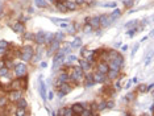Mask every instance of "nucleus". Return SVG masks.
<instances>
[{
    "mask_svg": "<svg viewBox=\"0 0 154 116\" xmlns=\"http://www.w3.org/2000/svg\"><path fill=\"white\" fill-rule=\"evenodd\" d=\"M69 79H73L74 82H82L84 79V73L83 70L80 69L79 66H75L74 69H73V73H71V75H69Z\"/></svg>",
    "mask_w": 154,
    "mask_h": 116,
    "instance_id": "1",
    "label": "nucleus"
},
{
    "mask_svg": "<svg viewBox=\"0 0 154 116\" xmlns=\"http://www.w3.org/2000/svg\"><path fill=\"white\" fill-rule=\"evenodd\" d=\"M33 47L31 46H24L21 49V53H20V57H21L22 61H31L32 58H33Z\"/></svg>",
    "mask_w": 154,
    "mask_h": 116,
    "instance_id": "2",
    "label": "nucleus"
},
{
    "mask_svg": "<svg viewBox=\"0 0 154 116\" xmlns=\"http://www.w3.org/2000/svg\"><path fill=\"white\" fill-rule=\"evenodd\" d=\"M65 54L62 53V52H58L57 53V56L54 57V61H53V70L56 71V70H58L59 69V66L63 63V61H65Z\"/></svg>",
    "mask_w": 154,
    "mask_h": 116,
    "instance_id": "3",
    "label": "nucleus"
},
{
    "mask_svg": "<svg viewBox=\"0 0 154 116\" xmlns=\"http://www.w3.org/2000/svg\"><path fill=\"white\" fill-rule=\"evenodd\" d=\"M71 90H73V87L69 85L67 82H66V83H61V85L58 86V96H59V98L65 96V95L69 94Z\"/></svg>",
    "mask_w": 154,
    "mask_h": 116,
    "instance_id": "4",
    "label": "nucleus"
},
{
    "mask_svg": "<svg viewBox=\"0 0 154 116\" xmlns=\"http://www.w3.org/2000/svg\"><path fill=\"white\" fill-rule=\"evenodd\" d=\"M15 73L19 78H22V77L26 75V66L24 63H19V65H15Z\"/></svg>",
    "mask_w": 154,
    "mask_h": 116,
    "instance_id": "5",
    "label": "nucleus"
},
{
    "mask_svg": "<svg viewBox=\"0 0 154 116\" xmlns=\"http://www.w3.org/2000/svg\"><path fill=\"white\" fill-rule=\"evenodd\" d=\"M21 98V91L19 90H11L9 94H8V99L11 102H17Z\"/></svg>",
    "mask_w": 154,
    "mask_h": 116,
    "instance_id": "6",
    "label": "nucleus"
},
{
    "mask_svg": "<svg viewBox=\"0 0 154 116\" xmlns=\"http://www.w3.org/2000/svg\"><path fill=\"white\" fill-rule=\"evenodd\" d=\"M87 21H90V26L92 29H98L100 26V17L99 16H94V17H90Z\"/></svg>",
    "mask_w": 154,
    "mask_h": 116,
    "instance_id": "7",
    "label": "nucleus"
},
{
    "mask_svg": "<svg viewBox=\"0 0 154 116\" xmlns=\"http://www.w3.org/2000/svg\"><path fill=\"white\" fill-rule=\"evenodd\" d=\"M63 5H65L66 11H75L78 8V5L74 1H70V0H63Z\"/></svg>",
    "mask_w": 154,
    "mask_h": 116,
    "instance_id": "8",
    "label": "nucleus"
},
{
    "mask_svg": "<svg viewBox=\"0 0 154 116\" xmlns=\"http://www.w3.org/2000/svg\"><path fill=\"white\" fill-rule=\"evenodd\" d=\"M38 83H40V94H41V98H42L43 100L46 99V86H45V83H43V81L40 78V81H38Z\"/></svg>",
    "mask_w": 154,
    "mask_h": 116,
    "instance_id": "9",
    "label": "nucleus"
},
{
    "mask_svg": "<svg viewBox=\"0 0 154 116\" xmlns=\"http://www.w3.org/2000/svg\"><path fill=\"white\" fill-rule=\"evenodd\" d=\"M71 110L74 111V113H77V115H80V113L83 112L84 107H83V104H82V103H75L74 106L71 107Z\"/></svg>",
    "mask_w": 154,
    "mask_h": 116,
    "instance_id": "10",
    "label": "nucleus"
},
{
    "mask_svg": "<svg viewBox=\"0 0 154 116\" xmlns=\"http://www.w3.org/2000/svg\"><path fill=\"white\" fill-rule=\"evenodd\" d=\"M111 20H109V17L108 16H102L100 17V26H103V28H107V26L111 25Z\"/></svg>",
    "mask_w": 154,
    "mask_h": 116,
    "instance_id": "11",
    "label": "nucleus"
},
{
    "mask_svg": "<svg viewBox=\"0 0 154 116\" xmlns=\"http://www.w3.org/2000/svg\"><path fill=\"white\" fill-rule=\"evenodd\" d=\"M98 69H99L98 70L99 73H102V74H104V75H105V74L108 73V70H109V67H108V65L105 62H100L98 65Z\"/></svg>",
    "mask_w": 154,
    "mask_h": 116,
    "instance_id": "12",
    "label": "nucleus"
},
{
    "mask_svg": "<svg viewBox=\"0 0 154 116\" xmlns=\"http://www.w3.org/2000/svg\"><path fill=\"white\" fill-rule=\"evenodd\" d=\"M12 29L16 32V33H20V35L25 32V28H24V25H22L21 22H16V24H13Z\"/></svg>",
    "mask_w": 154,
    "mask_h": 116,
    "instance_id": "13",
    "label": "nucleus"
},
{
    "mask_svg": "<svg viewBox=\"0 0 154 116\" xmlns=\"http://www.w3.org/2000/svg\"><path fill=\"white\" fill-rule=\"evenodd\" d=\"M50 47H49V54H53L54 53V52H57L58 50V46H59V41H52V42H50Z\"/></svg>",
    "mask_w": 154,
    "mask_h": 116,
    "instance_id": "14",
    "label": "nucleus"
},
{
    "mask_svg": "<svg viewBox=\"0 0 154 116\" xmlns=\"http://www.w3.org/2000/svg\"><path fill=\"white\" fill-rule=\"evenodd\" d=\"M34 41H36L37 44H45V33H43V32L37 33V35L34 36Z\"/></svg>",
    "mask_w": 154,
    "mask_h": 116,
    "instance_id": "15",
    "label": "nucleus"
},
{
    "mask_svg": "<svg viewBox=\"0 0 154 116\" xmlns=\"http://www.w3.org/2000/svg\"><path fill=\"white\" fill-rule=\"evenodd\" d=\"M69 81V74L65 71H62V74L58 77V82H57V85H61V83H66V82Z\"/></svg>",
    "mask_w": 154,
    "mask_h": 116,
    "instance_id": "16",
    "label": "nucleus"
},
{
    "mask_svg": "<svg viewBox=\"0 0 154 116\" xmlns=\"http://www.w3.org/2000/svg\"><path fill=\"white\" fill-rule=\"evenodd\" d=\"M80 45H82V38H80V37H75V40L70 44V47H71V49H77V47H79Z\"/></svg>",
    "mask_w": 154,
    "mask_h": 116,
    "instance_id": "17",
    "label": "nucleus"
},
{
    "mask_svg": "<svg viewBox=\"0 0 154 116\" xmlns=\"http://www.w3.org/2000/svg\"><path fill=\"white\" fill-rule=\"evenodd\" d=\"M94 79H95V82H99V83H102V82L105 81V75L104 74H102V73H95V75L92 77Z\"/></svg>",
    "mask_w": 154,
    "mask_h": 116,
    "instance_id": "18",
    "label": "nucleus"
},
{
    "mask_svg": "<svg viewBox=\"0 0 154 116\" xmlns=\"http://www.w3.org/2000/svg\"><path fill=\"white\" fill-rule=\"evenodd\" d=\"M120 15H121L120 9H115L113 12L111 13V15L108 16V17H109V20H111V21H115V20H117L119 17H120Z\"/></svg>",
    "mask_w": 154,
    "mask_h": 116,
    "instance_id": "19",
    "label": "nucleus"
},
{
    "mask_svg": "<svg viewBox=\"0 0 154 116\" xmlns=\"http://www.w3.org/2000/svg\"><path fill=\"white\" fill-rule=\"evenodd\" d=\"M79 65H80L79 67H80L82 70H90V63L87 62L86 60H80V61H79Z\"/></svg>",
    "mask_w": 154,
    "mask_h": 116,
    "instance_id": "20",
    "label": "nucleus"
},
{
    "mask_svg": "<svg viewBox=\"0 0 154 116\" xmlns=\"http://www.w3.org/2000/svg\"><path fill=\"white\" fill-rule=\"evenodd\" d=\"M52 41H54V33H45V44L49 45Z\"/></svg>",
    "mask_w": 154,
    "mask_h": 116,
    "instance_id": "21",
    "label": "nucleus"
},
{
    "mask_svg": "<svg viewBox=\"0 0 154 116\" xmlns=\"http://www.w3.org/2000/svg\"><path fill=\"white\" fill-rule=\"evenodd\" d=\"M36 5L40 7V8H46V1L45 0H34Z\"/></svg>",
    "mask_w": 154,
    "mask_h": 116,
    "instance_id": "22",
    "label": "nucleus"
},
{
    "mask_svg": "<svg viewBox=\"0 0 154 116\" xmlns=\"http://www.w3.org/2000/svg\"><path fill=\"white\" fill-rule=\"evenodd\" d=\"M17 107H19V108H25V107H26V102H25V99L20 98L19 100H17Z\"/></svg>",
    "mask_w": 154,
    "mask_h": 116,
    "instance_id": "23",
    "label": "nucleus"
},
{
    "mask_svg": "<svg viewBox=\"0 0 154 116\" xmlns=\"http://www.w3.org/2000/svg\"><path fill=\"white\" fill-rule=\"evenodd\" d=\"M108 77H109V79H115L117 78V75H119V73L117 71H113V70H108Z\"/></svg>",
    "mask_w": 154,
    "mask_h": 116,
    "instance_id": "24",
    "label": "nucleus"
},
{
    "mask_svg": "<svg viewBox=\"0 0 154 116\" xmlns=\"http://www.w3.org/2000/svg\"><path fill=\"white\" fill-rule=\"evenodd\" d=\"M63 116H75V113L71 108H65L63 110Z\"/></svg>",
    "mask_w": 154,
    "mask_h": 116,
    "instance_id": "25",
    "label": "nucleus"
},
{
    "mask_svg": "<svg viewBox=\"0 0 154 116\" xmlns=\"http://www.w3.org/2000/svg\"><path fill=\"white\" fill-rule=\"evenodd\" d=\"M63 37H65V35H63V33H61V32L54 33V40H56V41H59V42H61V41L63 40Z\"/></svg>",
    "mask_w": 154,
    "mask_h": 116,
    "instance_id": "26",
    "label": "nucleus"
},
{
    "mask_svg": "<svg viewBox=\"0 0 154 116\" xmlns=\"http://www.w3.org/2000/svg\"><path fill=\"white\" fill-rule=\"evenodd\" d=\"M8 74H9V69H8V67H5V66H4V67H1V69H0V77L8 75Z\"/></svg>",
    "mask_w": 154,
    "mask_h": 116,
    "instance_id": "27",
    "label": "nucleus"
},
{
    "mask_svg": "<svg viewBox=\"0 0 154 116\" xmlns=\"http://www.w3.org/2000/svg\"><path fill=\"white\" fill-rule=\"evenodd\" d=\"M15 115L16 116H25V108H17Z\"/></svg>",
    "mask_w": 154,
    "mask_h": 116,
    "instance_id": "28",
    "label": "nucleus"
},
{
    "mask_svg": "<svg viewBox=\"0 0 154 116\" xmlns=\"http://www.w3.org/2000/svg\"><path fill=\"white\" fill-rule=\"evenodd\" d=\"M8 46H9V44H8L7 41H4V40L0 41V49H3V50H5V49H7Z\"/></svg>",
    "mask_w": 154,
    "mask_h": 116,
    "instance_id": "29",
    "label": "nucleus"
},
{
    "mask_svg": "<svg viewBox=\"0 0 154 116\" xmlns=\"http://www.w3.org/2000/svg\"><path fill=\"white\" fill-rule=\"evenodd\" d=\"M80 116H92V111H90V110H83V112L80 113Z\"/></svg>",
    "mask_w": 154,
    "mask_h": 116,
    "instance_id": "30",
    "label": "nucleus"
},
{
    "mask_svg": "<svg viewBox=\"0 0 154 116\" xmlns=\"http://www.w3.org/2000/svg\"><path fill=\"white\" fill-rule=\"evenodd\" d=\"M103 7H107V8H116V3L112 1V3H105Z\"/></svg>",
    "mask_w": 154,
    "mask_h": 116,
    "instance_id": "31",
    "label": "nucleus"
},
{
    "mask_svg": "<svg viewBox=\"0 0 154 116\" xmlns=\"http://www.w3.org/2000/svg\"><path fill=\"white\" fill-rule=\"evenodd\" d=\"M75 60H77V57H75V56H69V57H67V63L75 62Z\"/></svg>",
    "mask_w": 154,
    "mask_h": 116,
    "instance_id": "32",
    "label": "nucleus"
},
{
    "mask_svg": "<svg viewBox=\"0 0 154 116\" xmlns=\"http://www.w3.org/2000/svg\"><path fill=\"white\" fill-rule=\"evenodd\" d=\"M124 4H125L126 7H132L133 4H134V1H133V0H125V1H124Z\"/></svg>",
    "mask_w": 154,
    "mask_h": 116,
    "instance_id": "33",
    "label": "nucleus"
},
{
    "mask_svg": "<svg viewBox=\"0 0 154 116\" xmlns=\"http://www.w3.org/2000/svg\"><path fill=\"white\" fill-rule=\"evenodd\" d=\"M105 107H107V104H105V102H102V103L99 104V111H102V110H104Z\"/></svg>",
    "mask_w": 154,
    "mask_h": 116,
    "instance_id": "34",
    "label": "nucleus"
},
{
    "mask_svg": "<svg viewBox=\"0 0 154 116\" xmlns=\"http://www.w3.org/2000/svg\"><path fill=\"white\" fill-rule=\"evenodd\" d=\"M94 29L91 28L90 25H86V28H84V33H90V32H92Z\"/></svg>",
    "mask_w": 154,
    "mask_h": 116,
    "instance_id": "35",
    "label": "nucleus"
},
{
    "mask_svg": "<svg viewBox=\"0 0 154 116\" xmlns=\"http://www.w3.org/2000/svg\"><path fill=\"white\" fill-rule=\"evenodd\" d=\"M12 66H13L12 61H5V67H8V69H11Z\"/></svg>",
    "mask_w": 154,
    "mask_h": 116,
    "instance_id": "36",
    "label": "nucleus"
},
{
    "mask_svg": "<svg viewBox=\"0 0 154 116\" xmlns=\"http://www.w3.org/2000/svg\"><path fill=\"white\" fill-rule=\"evenodd\" d=\"M25 40H34V36L32 35V33H29V35H25Z\"/></svg>",
    "mask_w": 154,
    "mask_h": 116,
    "instance_id": "37",
    "label": "nucleus"
},
{
    "mask_svg": "<svg viewBox=\"0 0 154 116\" xmlns=\"http://www.w3.org/2000/svg\"><path fill=\"white\" fill-rule=\"evenodd\" d=\"M134 24H136V21H134V20H133V21L126 22V24H125V28H130V25H134Z\"/></svg>",
    "mask_w": 154,
    "mask_h": 116,
    "instance_id": "38",
    "label": "nucleus"
},
{
    "mask_svg": "<svg viewBox=\"0 0 154 116\" xmlns=\"http://www.w3.org/2000/svg\"><path fill=\"white\" fill-rule=\"evenodd\" d=\"M7 104V99H4V98H0V106H5Z\"/></svg>",
    "mask_w": 154,
    "mask_h": 116,
    "instance_id": "39",
    "label": "nucleus"
},
{
    "mask_svg": "<svg viewBox=\"0 0 154 116\" xmlns=\"http://www.w3.org/2000/svg\"><path fill=\"white\" fill-rule=\"evenodd\" d=\"M138 90L141 91V92H144V91H146V86H145V85H141V86L138 87Z\"/></svg>",
    "mask_w": 154,
    "mask_h": 116,
    "instance_id": "40",
    "label": "nucleus"
},
{
    "mask_svg": "<svg viewBox=\"0 0 154 116\" xmlns=\"http://www.w3.org/2000/svg\"><path fill=\"white\" fill-rule=\"evenodd\" d=\"M53 96H54V94H53L52 91H50L49 94H47V98H49V100H52V99H53Z\"/></svg>",
    "mask_w": 154,
    "mask_h": 116,
    "instance_id": "41",
    "label": "nucleus"
},
{
    "mask_svg": "<svg viewBox=\"0 0 154 116\" xmlns=\"http://www.w3.org/2000/svg\"><path fill=\"white\" fill-rule=\"evenodd\" d=\"M84 1L83 0H75V4H77V5H79V4H83Z\"/></svg>",
    "mask_w": 154,
    "mask_h": 116,
    "instance_id": "42",
    "label": "nucleus"
},
{
    "mask_svg": "<svg viewBox=\"0 0 154 116\" xmlns=\"http://www.w3.org/2000/svg\"><path fill=\"white\" fill-rule=\"evenodd\" d=\"M115 106V103H112V102H109V103H108V106L107 107H109V108H111V107H113Z\"/></svg>",
    "mask_w": 154,
    "mask_h": 116,
    "instance_id": "43",
    "label": "nucleus"
},
{
    "mask_svg": "<svg viewBox=\"0 0 154 116\" xmlns=\"http://www.w3.org/2000/svg\"><path fill=\"white\" fill-rule=\"evenodd\" d=\"M126 49H128V46H126V45H124V46H123V47H121V50H123V52H125V50H126Z\"/></svg>",
    "mask_w": 154,
    "mask_h": 116,
    "instance_id": "44",
    "label": "nucleus"
},
{
    "mask_svg": "<svg viewBox=\"0 0 154 116\" xmlns=\"http://www.w3.org/2000/svg\"><path fill=\"white\" fill-rule=\"evenodd\" d=\"M46 62H42V63H41V67H46Z\"/></svg>",
    "mask_w": 154,
    "mask_h": 116,
    "instance_id": "45",
    "label": "nucleus"
},
{
    "mask_svg": "<svg viewBox=\"0 0 154 116\" xmlns=\"http://www.w3.org/2000/svg\"><path fill=\"white\" fill-rule=\"evenodd\" d=\"M1 67H4V62H3V61L0 62V69H1Z\"/></svg>",
    "mask_w": 154,
    "mask_h": 116,
    "instance_id": "46",
    "label": "nucleus"
},
{
    "mask_svg": "<svg viewBox=\"0 0 154 116\" xmlns=\"http://www.w3.org/2000/svg\"><path fill=\"white\" fill-rule=\"evenodd\" d=\"M1 53H4V50H3V49H0V54H1Z\"/></svg>",
    "mask_w": 154,
    "mask_h": 116,
    "instance_id": "47",
    "label": "nucleus"
},
{
    "mask_svg": "<svg viewBox=\"0 0 154 116\" xmlns=\"http://www.w3.org/2000/svg\"><path fill=\"white\" fill-rule=\"evenodd\" d=\"M50 1H52V3H56V1H57V0H50Z\"/></svg>",
    "mask_w": 154,
    "mask_h": 116,
    "instance_id": "48",
    "label": "nucleus"
},
{
    "mask_svg": "<svg viewBox=\"0 0 154 116\" xmlns=\"http://www.w3.org/2000/svg\"><path fill=\"white\" fill-rule=\"evenodd\" d=\"M61 1H63V0H61Z\"/></svg>",
    "mask_w": 154,
    "mask_h": 116,
    "instance_id": "49",
    "label": "nucleus"
}]
</instances>
